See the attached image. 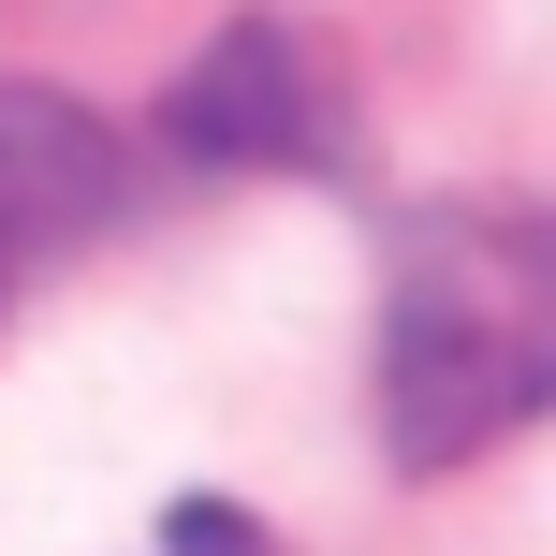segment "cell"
I'll list each match as a JSON object with an SVG mask.
<instances>
[{"label": "cell", "instance_id": "obj_1", "mask_svg": "<svg viewBox=\"0 0 556 556\" xmlns=\"http://www.w3.org/2000/svg\"><path fill=\"white\" fill-rule=\"evenodd\" d=\"M366 410H381V454L410 483L469 469L556 410V205L469 191L395 235Z\"/></svg>", "mask_w": 556, "mask_h": 556}, {"label": "cell", "instance_id": "obj_2", "mask_svg": "<svg viewBox=\"0 0 556 556\" xmlns=\"http://www.w3.org/2000/svg\"><path fill=\"white\" fill-rule=\"evenodd\" d=\"M162 132L191 147V162H220V176H337L352 162V88H337V59L307 45L293 15H235L220 45L176 74Z\"/></svg>", "mask_w": 556, "mask_h": 556}, {"label": "cell", "instance_id": "obj_3", "mask_svg": "<svg viewBox=\"0 0 556 556\" xmlns=\"http://www.w3.org/2000/svg\"><path fill=\"white\" fill-rule=\"evenodd\" d=\"M117 205H132V162H117L103 117L74 88H0V307L29 278H59Z\"/></svg>", "mask_w": 556, "mask_h": 556}, {"label": "cell", "instance_id": "obj_4", "mask_svg": "<svg viewBox=\"0 0 556 556\" xmlns=\"http://www.w3.org/2000/svg\"><path fill=\"white\" fill-rule=\"evenodd\" d=\"M147 556H278V528H264V513H235V498H176Z\"/></svg>", "mask_w": 556, "mask_h": 556}]
</instances>
